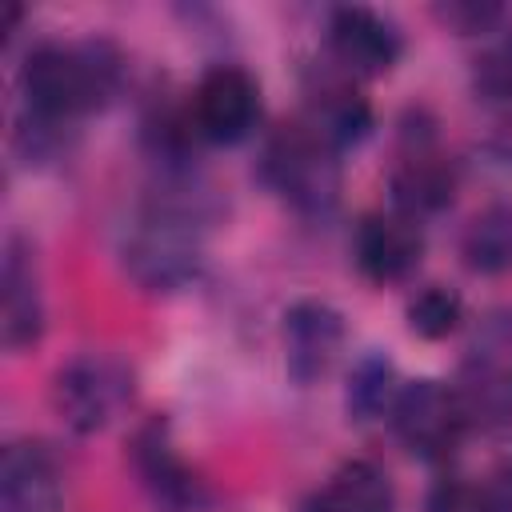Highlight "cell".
<instances>
[{
  "label": "cell",
  "instance_id": "obj_3",
  "mask_svg": "<svg viewBox=\"0 0 512 512\" xmlns=\"http://www.w3.org/2000/svg\"><path fill=\"white\" fill-rule=\"evenodd\" d=\"M260 172L268 188L304 216H328L340 200V148L308 120L280 124L264 140Z\"/></svg>",
  "mask_w": 512,
  "mask_h": 512
},
{
  "label": "cell",
  "instance_id": "obj_12",
  "mask_svg": "<svg viewBox=\"0 0 512 512\" xmlns=\"http://www.w3.org/2000/svg\"><path fill=\"white\" fill-rule=\"evenodd\" d=\"M0 336L8 352L32 348L44 336L40 276H36L32 252L16 236L4 248V272H0Z\"/></svg>",
  "mask_w": 512,
  "mask_h": 512
},
{
  "label": "cell",
  "instance_id": "obj_23",
  "mask_svg": "<svg viewBox=\"0 0 512 512\" xmlns=\"http://www.w3.org/2000/svg\"><path fill=\"white\" fill-rule=\"evenodd\" d=\"M492 500H496V512H512V468H504L496 476V484H488Z\"/></svg>",
  "mask_w": 512,
  "mask_h": 512
},
{
  "label": "cell",
  "instance_id": "obj_20",
  "mask_svg": "<svg viewBox=\"0 0 512 512\" xmlns=\"http://www.w3.org/2000/svg\"><path fill=\"white\" fill-rule=\"evenodd\" d=\"M464 360L468 364H480L488 372L512 376V308H496V312H488L476 324Z\"/></svg>",
  "mask_w": 512,
  "mask_h": 512
},
{
  "label": "cell",
  "instance_id": "obj_17",
  "mask_svg": "<svg viewBox=\"0 0 512 512\" xmlns=\"http://www.w3.org/2000/svg\"><path fill=\"white\" fill-rule=\"evenodd\" d=\"M396 392H400V380H396L392 360H384V356H364V360L352 368V380H348V412H352L356 420L388 416Z\"/></svg>",
  "mask_w": 512,
  "mask_h": 512
},
{
  "label": "cell",
  "instance_id": "obj_7",
  "mask_svg": "<svg viewBox=\"0 0 512 512\" xmlns=\"http://www.w3.org/2000/svg\"><path fill=\"white\" fill-rule=\"evenodd\" d=\"M328 52L344 76H384L400 60L404 36L384 12L344 4L328 16Z\"/></svg>",
  "mask_w": 512,
  "mask_h": 512
},
{
  "label": "cell",
  "instance_id": "obj_16",
  "mask_svg": "<svg viewBox=\"0 0 512 512\" xmlns=\"http://www.w3.org/2000/svg\"><path fill=\"white\" fill-rule=\"evenodd\" d=\"M460 252H464V264L480 276L508 272L512 268V208L492 204V208L476 212L472 224L464 228Z\"/></svg>",
  "mask_w": 512,
  "mask_h": 512
},
{
  "label": "cell",
  "instance_id": "obj_5",
  "mask_svg": "<svg viewBox=\"0 0 512 512\" xmlns=\"http://www.w3.org/2000/svg\"><path fill=\"white\" fill-rule=\"evenodd\" d=\"M392 432L420 460H448L468 432V416L452 384L440 380H404L392 400Z\"/></svg>",
  "mask_w": 512,
  "mask_h": 512
},
{
  "label": "cell",
  "instance_id": "obj_4",
  "mask_svg": "<svg viewBox=\"0 0 512 512\" xmlns=\"http://www.w3.org/2000/svg\"><path fill=\"white\" fill-rule=\"evenodd\" d=\"M132 400V372L108 352H80L52 376V408L72 432H104Z\"/></svg>",
  "mask_w": 512,
  "mask_h": 512
},
{
  "label": "cell",
  "instance_id": "obj_8",
  "mask_svg": "<svg viewBox=\"0 0 512 512\" xmlns=\"http://www.w3.org/2000/svg\"><path fill=\"white\" fill-rule=\"evenodd\" d=\"M388 184H392L396 208L416 216V220L452 204V196H456V168L436 148L432 128H420V124L404 128V144H400V156H396V168H392Z\"/></svg>",
  "mask_w": 512,
  "mask_h": 512
},
{
  "label": "cell",
  "instance_id": "obj_19",
  "mask_svg": "<svg viewBox=\"0 0 512 512\" xmlns=\"http://www.w3.org/2000/svg\"><path fill=\"white\" fill-rule=\"evenodd\" d=\"M472 88L488 108L512 112V32L496 36L472 64Z\"/></svg>",
  "mask_w": 512,
  "mask_h": 512
},
{
  "label": "cell",
  "instance_id": "obj_1",
  "mask_svg": "<svg viewBox=\"0 0 512 512\" xmlns=\"http://www.w3.org/2000/svg\"><path fill=\"white\" fill-rule=\"evenodd\" d=\"M120 88V56L104 40L40 44L20 68L24 120L44 128H68L72 120L104 108Z\"/></svg>",
  "mask_w": 512,
  "mask_h": 512
},
{
  "label": "cell",
  "instance_id": "obj_2",
  "mask_svg": "<svg viewBox=\"0 0 512 512\" xmlns=\"http://www.w3.org/2000/svg\"><path fill=\"white\" fill-rule=\"evenodd\" d=\"M120 256L136 284L152 292L184 288L200 268V228L184 204H148L120 232Z\"/></svg>",
  "mask_w": 512,
  "mask_h": 512
},
{
  "label": "cell",
  "instance_id": "obj_9",
  "mask_svg": "<svg viewBox=\"0 0 512 512\" xmlns=\"http://www.w3.org/2000/svg\"><path fill=\"white\" fill-rule=\"evenodd\" d=\"M352 256L356 268L372 280V284H400L416 272L420 256H424V232L420 220L392 208V212H368L356 224L352 236Z\"/></svg>",
  "mask_w": 512,
  "mask_h": 512
},
{
  "label": "cell",
  "instance_id": "obj_11",
  "mask_svg": "<svg viewBox=\"0 0 512 512\" xmlns=\"http://www.w3.org/2000/svg\"><path fill=\"white\" fill-rule=\"evenodd\" d=\"M60 464L44 444L16 440L0 456V512H60Z\"/></svg>",
  "mask_w": 512,
  "mask_h": 512
},
{
  "label": "cell",
  "instance_id": "obj_13",
  "mask_svg": "<svg viewBox=\"0 0 512 512\" xmlns=\"http://www.w3.org/2000/svg\"><path fill=\"white\" fill-rule=\"evenodd\" d=\"M308 124L336 148L364 140L372 128L368 100L352 88V76H324L308 96Z\"/></svg>",
  "mask_w": 512,
  "mask_h": 512
},
{
  "label": "cell",
  "instance_id": "obj_10",
  "mask_svg": "<svg viewBox=\"0 0 512 512\" xmlns=\"http://www.w3.org/2000/svg\"><path fill=\"white\" fill-rule=\"evenodd\" d=\"M344 348V316L324 300H296L284 312V368L296 384L320 380Z\"/></svg>",
  "mask_w": 512,
  "mask_h": 512
},
{
  "label": "cell",
  "instance_id": "obj_6",
  "mask_svg": "<svg viewBox=\"0 0 512 512\" xmlns=\"http://www.w3.org/2000/svg\"><path fill=\"white\" fill-rule=\"evenodd\" d=\"M260 120V84L240 64H216L200 76L188 104V124L212 144H240Z\"/></svg>",
  "mask_w": 512,
  "mask_h": 512
},
{
  "label": "cell",
  "instance_id": "obj_15",
  "mask_svg": "<svg viewBox=\"0 0 512 512\" xmlns=\"http://www.w3.org/2000/svg\"><path fill=\"white\" fill-rule=\"evenodd\" d=\"M136 468H140L144 484L156 492V500H164L172 508L196 504L200 484L188 476V468L180 464V456L172 452V444L164 440L160 428H148V432L136 436Z\"/></svg>",
  "mask_w": 512,
  "mask_h": 512
},
{
  "label": "cell",
  "instance_id": "obj_21",
  "mask_svg": "<svg viewBox=\"0 0 512 512\" xmlns=\"http://www.w3.org/2000/svg\"><path fill=\"white\" fill-rule=\"evenodd\" d=\"M424 512H496V500H492L488 484H472V480L448 476L428 492V508Z\"/></svg>",
  "mask_w": 512,
  "mask_h": 512
},
{
  "label": "cell",
  "instance_id": "obj_18",
  "mask_svg": "<svg viewBox=\"0 0 512 512\" xmlns=\"http://www.w3.org/2000/svg\"><path fill=\"white\" fill-rule=\"evenodd\" d=\"M464 320V300L456 288L444 284H428L408 300V328L424 340H444L448 332H456Z\"/></svg>",
  "mask_w": 512,
  "mask_h": 512
},
{
  "label": "cell",
  "instance_id": "obj_22",
  "mask_svg": "<svg viewBox=\"0 0 512 512\" xmlns=\"http://www.w3.org/2000/svg\"><path fill=\"white\" fill-rule=\"evenodd\" d=\"M436 20L448 24L452 32H460V36H476V32H488L500 20V8L496 4H440Z\"/></svg>",
  "mask_w": 512,
  "mask_h": 512
},
{
  "label": "cell",
  "instance_id": "obj_14",
  "mask_svg": "<svg viewBox=\"0 0 512 512\" xmlns=\"http://www.w3.org/2000/svg\"><path fill=\"white\" fill-rule=\"evenodd\" d=\"M320 512H396V488L380 464L348 460L320 488Z\"/></svg>",
  "mask_w": 512,
  "mask_h": 512
}]
</instances>
